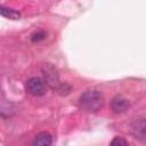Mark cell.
Segmentation results:
<instances>
[{
	"mask_svg": "<svg viewBox=\"0 0 146 146\" xmlns=\"http://www.w3.org/2000/svg\"><path fill=\"white\" fill-rule=\"evenodd\" d=\"M104 106V97L98 90H87L79 97V107L88 113H95Z\"/></svg>",
	"mask_w": 146,
	"mask_h": 146,
	"instance_id": "6da1fadb",
	"label": "cell"
},
{
	"mask_svg": "<svg viewBox=\"0 0 146 146\" xmlns=\"http://www.w3.org/2000/svg\"><path fill=\"white\" fill-rule=\"evenodd\" d=\"M42 74H43V80L46 81L47 86L50 87L54 90H58L62 82L59 81V75L55 66L51 64H44L42 67Z\"/></svg>",
	"mask_w": 146,
	"mask_h": 146,
	"instance_id": "7a4b0ae2",
	"label": "cell"
},
{
	"mask_svg": "<svg viewBox=\"0 0 146 146\" xmlns=\"http://www.w3.org/2000/svg\"><path fill=\"white\" fill-rule=\"evenodd\" d=\"M46 81L39 76H32L27 80L26 82V91L34 96V97H40V96H43L46 94Z\"/></svg>",
	"mask_w": 146,
	"mask_h": 146,
	"instance_id": "3957f363",
	"label": "cell"
},
{
	"mask_svg": "<svg viewBox=\"0 0 146 146\" xmlns=\"http://www.w3.org/2000/svg\"><path fill=\"white\" fill-rule=\"evenodd\" d=\"M130 131L135 139L145 143L146 141V119L140 117L135 120L131 123Z\"/></svg>",
	"mask_w": 146,
	"mask_h": 146,
	"instance_id": "277c9868",
	"label": "cell"
},
{
	"mask_svg": "<svg viewBox=\"0 0 146 146\" xmlns=\"http://www.w3.org/2000/svg\"><path fill=\"white\" fill-rule=\"evenodd\" d=\"M130 107V104L128 102L127 98L122 97V96H115L112 100H111V110L114 113H124L125 111H128Z\"/></svg>",
	"mask_w": 146,
	"mask_h": 146,
	"instance_id": "5b68a950",
	"label": "cell"
},
{
	"mask_svg": "<svg viewBox=\"0 0 146 146\" xmlns=\"http://www.w3.org/2000/svg\"><path fill=\"white\" fill-rule=\"evenodd\" d=\"M51 144H52V137L50 133L46 131L39 132L32 141V145L34 146H50Z\"/></svg>",
	"mask_w": 146,
	"mask_h": 146,
	"instance_id": "8992f818",
	"label": "cell"
},
{
	"mask_svg": "<svg viewBox=\"0 0 146 146\" xmlns=\"http://www.w3.org/2000/svg\"><path fill=\"white\" fill-rule=\"evenodd\" d=\"M1 11V15L6 18H9V19H18L21 17V13L16 9H13V8H7L5 6L1 7L0 9Z\"/></svg>",
	"mask_w": 146,
	"mask_h": 146,
	"instance_id": "52a82bcc",
	"label": "cell"
},
{
	"mask_svg": "<svg viewBox=\"0 0 146 146\" xmlns=\"http://www.w3.org/2000/svg\"><path fill=\"white\" fill-rule=\"evenodd\" d=\"M44 38H46V33H44L43 31H36V32H34V33L31 35V40H32L33 42H39V41L43 40Z\"/></svg>",
	"mask_w": 146,
	"mask_h": 146,
	"instance_id": "ba28073f",
	"label": "cell"
},
{
	"mask_svg": "<svg viewBox=\"0 0 146 146\" xmlns=\"http://www.w3.org/2000/svg\"><path fill=\"white\" fill-rule=\"evenodd\" d=\"M127 144H128V141L122 139V138H120V137H115L111 141V145H127Z\"/></svg>",
	"mask_w": 146,
	"mask_h": 146,
	"instance_id": "9c48e42d",
	"label": "cell"
}]
</instances>
